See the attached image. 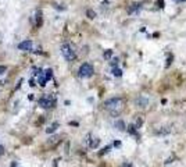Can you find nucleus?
Returning a JSON list of instances; mask_svg holds the SVG:
<instances>
[{"label":"nucleus","instance_id":"obj_17","mask_svg":"<svg viewBox=\"0 0 186 167\" xmlns=\"http://www.w3.org/2000/svg\"><path fill=\"white\" fill-rule=\"evenodd\" d=\"M40 15H42V14H40V11H38V14H36V24H38V26L42 24V18H40Z\"/></svg>","mask_w":186,"mask_h":167},{"label":"nucleus","instance_id":"obj_14","mask_svg":"<svg viewBox=\"0 0 186 167\" xmlns=\"http://www.w3.org/2000/svg\"><path fill=\"white\" fill-rule=\"evenodd\" d=\"M113 75H115V77H121L122 71L120 68H117V67H114V68H113Z\"/></svg>","mask_w":186,"mask_h":167},{"label":"nucleus","instance_id":"obj_23","mask_svg":"<svg viewBox=\"0 0 186 167\" xmlns=\"http://www.w3.org/2000/svg\"><path fill=\"white\" fill-rule=\"evenodd\" d=\"M171 60H172V56H169V57H168V61H167V67L171 64Z\"/></svg>","mask_w":186,"mask_h":167},{"label":"nucleus","instance_id":"obj_9","mask_svg":"<svg viewBox=\"0 0 186 167\" xmlns=\"http://www.w3.org/2000/svg\"><path fill=\"white\" fill-rule=\"evenodd\" d=\"M114 127H115L118 131H125V128H126V127H125V123H124L122 120H117L115 123H114Z\"/></svg>","mask_w":186,"mask_h":167},{"label":"nucleus","instance_id":"obj_3","mask_svg":"<svg viewBox=\"0 0 186 167\" xmlns=\"http://www.w3.org/2000/svg\"><path fill=\"white\" fill-rule=\"evenodd\" d=\"M61 54L64 56V59L67 61H72L75 59V50H74V47L68 43H64L63 46H61Z\"/></svg>","mask_w":186,"mask_h":167},{"label":"nucleus","instance_id":"obj_16","mask_svg":"<svg viewBox=\"0 0 186 167\" xmlns=\"http://www.w3.org/2000/svg\"><path fill=\"white\" fill-rule=\"evenodd\" d=\"M86 15H88L89 18H92V20H93V18L96 17V13L93 11V10H88V11H86Z\"/></svg>","mask_w":186,"mask_h":167},{"label":"nucleus","instance_id":"obj_20","mask_svg":"<svg viewBox=\"0 0 186 167\" xmlns=\"http://www.w3.org/2000/svg\"><path fill=\"white\" fill-rule=\"evenodd\" d=\"M172 160H175V156H171L169 159H167V160H165V164H169V163H172Z\"/></svg>","mask_w":186,"mask_h":167},{"label":"nucleus","instance_id":"obj_6","mask_svg":"<svg viewBox=\"0 0 186 167\" xmlns=\"http://www.w3.org/2000/svg\"><path fill=\"white\" fill-rule=\"evenodd\" d=\"M140 10H142V4H140V3H133V4H131L129 7H128V13L129 14H138Z\"/></svg>","mask_w":186,"mask_h":167},{"label":"nucleus","instance_id":"obj_19","mask_svg":"<svg viewBox=\"0 0 186 167\" xmlns=\"http://www.w3.org/2000/svg\"><path fill=\"white\" fill-rule=\"evenodd\" d=\"M110 149H111V146H106V148L100 152V154H104V153H107V152H110Z\"/></svg>","mask_w":186,"mask_h":167},{"label":"nucleus","instance_id":"obj_2","mask_svg":"<svg viewBox=\"0 0 186 167\" xmlns=\"http://www.w3.org/2000/svg\"><path fill=\"white\" fill-rule=\"evenodd\" d=\"M38 104H39L42 109H52L54 104H56V98L53 95H43L42 98L38 100Z\"/></svg>","mask_w":186,"mask_h":167},{"label":"nucleus","instance_id":"obj_5","mask_svg":"<svg viewBox=\"0 0 186 167\" xmlns=\"http://www.w3.org/2000/svg\"><path fill=\"white\" fill-rule=\"evenodd\" d=\"M85 141L88 142L89 148H92V149H96V148L100 145V139L99 138H95V137H92V135H88Z\"/></svg>","mask_w":186,"mask_h":167},{"label":"nucleus","instance_id":"obj_8","mask_svg":"<svg viewBox=\"0 0 186 167\" xmlns=\"http://www.w3.org/2000/svg\"><path fill=\"white\" fill-rule=\"evenodd\" d=\"M147 104H149V99L144 98V96H139V98L136 99V106H138V107H142V109H144Z\"/></svg>","mask_w":186,"mask_h":167},{"label":"nucleus","instance_id":"obj_12","mask_svg":"<svg viewBox=\"0 0 186 167\" xmlns=\"http://www.w3.org/2000/svg\"><path fill=\"white\" fill-rule=\"evenodd\" d=\"M52 77H53V71H52V70H50V68L44 70V78H46V81H49Z\"/></svg>","mask_w":186,"mask_h":167},{"label":"nucleus","instance_id":"obj_21","mask_svg":"<svg viewBox=\"0 0 186 167\" xmlns=\"http://www.w3.org/2000/svg\"><path fill=\"white\" fill-rule=\"evenodd\" d=\"M6 70H7V67H6V65H0V74L6 73Z\"/></svg>","mask_w":186,"mask_h":167},{"label":"nucleus","instance_id":"obj_15","mask_svg":"<svg viewBox=\"0 0 186 167\" xmlns=\"http://www.w3.org/2000/svg\"><path fill=\"white\" fill-rule=\"evenodd\" d=\"M169 132H171V128H169V127H164L163 129H160V131H158V134H163V135H165V134H169Z\"/></svg>","mask_w":186,"mask_h":167},{"label":"nucleus","instance_id":"obj_11","mask_svg":"<svg viewBox=\"0 0 186 167\" xmlns=\"http://www.w3.org/2000/svg\"><path fill=\"white\" fill-rule=\"evenodd\" d=\"M126 129H128V132L132 134V135H138V128H136V125L135 124H129L128 127H126Z\"/></svg>","mask_w":186,"mask_h":167},{"label":"nucleus","instance_id":"obj_1","mask_svg":"<svg viewBox=\"0 0 186 167\" xmlns=\"http://www.w3.org/2000/svg\"><path fill=\"white\" fill-rule=\"evenodd\" d=\"M104 109L108 110L113 116H118L122 110V99L121 98H111L104 102Z\"/></svg>","mask_w":186,"mask_h":167},{"label":"nucleus","instance_id":"obj_10","mask_svg":"<svg viewBox=\"0 0 186 167\" xmlns=\"http://www.w3.org/2000/svg\"><path fill=\"white\" fill-rule=\"evenodd\" d=\"M58 127H60V123H57V121H56V123H53L52 125H49V128H46V132H47V134H53L57 128H58Z\"/></svg>","mask_w":186,"mask_h":167},{"label":"nucleus","instance_id":"obj_13","mask_svg":"<svg viewBox=\"0 0 186 167\" xmlns=\"http://www.w3.org/2000/svg\"><path fill=\"white\" fill-rule=\"evenodd\" d=\"M58 141H60V138H58V137H53V138H50V139H49L47 143H49L50 146H53V145H56Z\"/></svg>","mask_w":186,"mask_h":167},{"label":"nucleus","instance_id":"obj_7","mask_svg":"<svg viewBox=\"0 0 186 167\" xmlns=\"http://www.w3.org/2000/svg\"><path fill=\"white\" fill-rule=\"evenodd\" d=\"M18 49L20 50H24V51H29L32 49V42L31 40H24V42H21L18 45Z\"/></svg>","mask_w":186,"mask_h":167},{"label":"nucleus","instance_id":"obj_22","mask_svg":"<svg viewBox=\"0 0 186 167\" xmlns=\"http://www.w3.org/2000/svg\"><path fill=\"white\" fill-rule=\"evenodd\" d=\"M117 64H118V59H113V61H111V65H113V67H115Z\"/></svg>","mask_w":186,"mask_h":167},{"label":"nucleus","instance_id":"obj_25","mask_svg":"<svg viewBox=\"0 0 186 167\" xmlns=\"http://www.w3.org/2000/svg\"><path fill=\"white\" fill-rule=\"evenodd\" d=\"M175 1H176V3H185L186 0H175Z\"/></svg>","mask_w":186,"mask_h":167},{"label":"nucleus","instance_id":"obj_24","mask_svg":"<svg viewBox=\"0 0 186 167\" xmlns=\"http://www.w3.org/2000/svg\"><path fill=\"white\" fill-rule=\"evenodd\" d=\"M3 153H4V148L0 145V154H3Z\"/></svg>","mask_w":186,"mask_h":167},{"label":"nucleus","instance_id":"obj_18","mask_svg":"<svg viewBox=\"0 0 186 167\" xmlns=\"http://www.w3.org/2000/svg\"><path fill=\"white\" fill-rule=\"evenodd\" d=\"M113 56V50H107V51H104V59H110Z\"/></svg>","mask_w":186,"mask_h":167},{"label":"nucleus","instance_id":"obj_4","mask_svg":"<svg viewBox=\"0 0 186 167\" xmlns=\"http://www.w3.org/2000/svg\"><path fill=\"white\" fill-rule=\"evenodd\" d=\"M95 70H93V65L89 64V63H83L81 67H79V71H78V75L81 78H89L93 75Z\"/></svg>","mask_w":186,"mask_h":167}]
</instances>
